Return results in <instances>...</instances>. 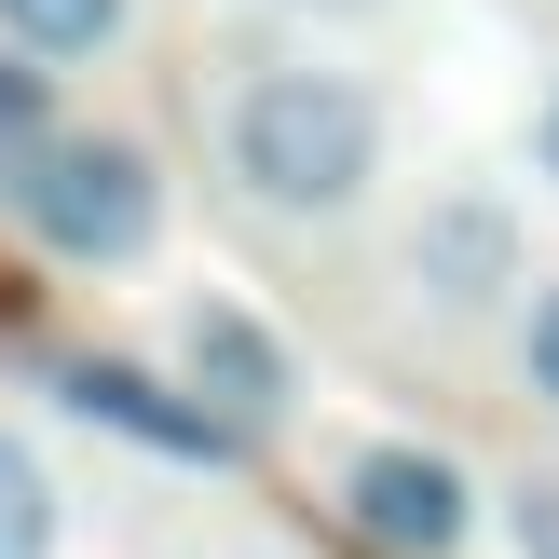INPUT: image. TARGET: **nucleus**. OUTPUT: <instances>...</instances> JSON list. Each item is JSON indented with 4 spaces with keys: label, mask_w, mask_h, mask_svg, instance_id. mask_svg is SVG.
Returning a JSON list of instances; mask_svg holds the SVG:
<instances>
[{
    "label": "nucleus",
    "mask_w": 559,
    "mask_h": 559,
    "mask_svg": "<svg viewBox=\"0 0 559 559\" xmlns=\"http://www.w3.org/2000/svg\"><path fill=\"white\" fill-rule=\"evenodd\" d=\"M382 164H396V109L328 55H246L218 82V178L260 218L328 233V218H355L382 191Z\"/></svg>",
    "instance_id": "obj_1"
},
{
    "label": "nucleus",
    "mask_w": 559,
    "mask_h": 559,
    "mask_svg": "<svg viewBox=\"0 0 559 559\" xmlns=\"http://www.w3.org/2000/svg\"><path fill=\"white\" fill-rule=\"evenodd\" d=\"M0 205H14V233L41 246V260L136 273V260H164L178 191H164V151H151V136H123V123H55V136H27V151L0 164Z\"/></svg>",
    "instance_id": "obj_2"
},
{
    "label": "nucleus",
    "mask_w": 559,
    "mask_h": 559,
    "mask_svg": "<svg viewBox=\"0 0 559 559\" xmlns=\"http://www.w3.org/2000/svg\"><path fill=\"white\" fill-rule=\"evenodd\" d=\"M164 382H178L218 437H287L300 424V342L246 287H178L164 300Z\"/></svg>",
    "instance_id": "obj_3"
},
{
    "label": "nucleus",
    "mask_w": 559,
    "mask_h": 559,
    "mask_svg": "<svg viewBox=\"0 0 559 559\" xmlns=\"http://www.w3.org/2000/svg\"><path fill=\"white\" fill-rule=\"evenodd\" d=\"M342 533L369 559H478L491 506L437 437H355L342 451Z\"/></svg>",
    "instance_id": "obj_4"
},
{
    "label": "nucleus",
    "mask_w": 559,
    "mask_h": 559,
    "mask_svg": "<svg viewBox=\"0 0 559 559\" xmlns=\"http://www.w3.org/2000/svg\"><path fill=\"white\" fill-rule=\"evenodd\" d=\"M396 273H409V300H424L437 328H478V314H506V300H533V233H519V205L491 178H451V191H424Z\"/></svg>",
    "instance_id": "obj_5"
},
{
    "label": "nucleus",
    "mask_w": 559,
    "mask_h": 559,
    "mask_svg": "<svg viewBox=\"0 0 559 559\" xmlns=\"http://www.w3.org/2000/svg\"><path fill=\"white\" fill-rule=\"evenodd\" d=\"M41 396H69L82 424H109V437H151L164 464H233L246 451V437H218L164 369H123V355H41Z\"/></svg>",
    "instance_id": "obj_6"
},
{
    "label": "nucleus",
    "mask_w": 559,
    "mask_h": 559,
    "mask_svg": "<svg viewBox=\"0 0 559 559\" xmlns=\"http://www.w3.org/2000/svg\"><path fill=\"white\" fill-rule=\"evenodd\" d=\"M123 27L136 0H0V55H27V69H96Z\"/></svg>",
    "instance_id": "obj_7"
},
{
    "label": "nucleus",
    "mask_w": 559,
    "mask_h": 559,
    "mask_svg": "<svg viewBox=\"0 0 559 559\" xmlns=\"http://www.w3.org/2000/svg\"><path fill=\"white\" fill-rule=\"evenodd\" d=\"M55 546H69V491H55L41 437L0 424V559H55Z\"/></svg>",
    "instance_id": "obj_8"
},
{
    "label": "nucleus",
    "mask_w": 559,
    "mask_h": 559,
    "mask_svg": "<svg viewBox=\"0 0 559 559\" xmlns=\"http://www.w3.org/2000/svg\"><path fill=\"white\" fill-rule=\"evenodd\" d=\"M519 382H533V409H559V273H533V300H519Z\"/></svg>",
    "instance_id": "obj_9"
},
{
    "label": "nucleus",
    "mask_w": 559,
    "mask_h": 559,
    "mask_svg": "<svg viewBox=\"0 0 559 559\" xmlns=\"http://www.w3.org/2000/svg\"><path fill=\"white\" fill-rule=\"evenodd\" d=\"M506 533H519V559H559V478L506 491Z\"/></svg>",
    "instance_id": "obj_10"
},
{
    "label": "nucleus",
    "mask_w": 559,
    "mask_h": 559,
    "mask_svg": "<svg viewBox=\"0 0 559 559\" xmlns=\"http://www.w3.org/2000/svg\"><path fill=\"white\" fill-rule=\"evenodd\" d=\"M273 14H287V27H382L396 0H273Z\"/></svg>",
    "instance_id": "obj_11"
},
{
    "label": "nucleus",
    "mask_w": 559,
    "mask_h": 559,
    "mask_svg": "<svg viewBox=\"0 0 559 559\" xmlns=\"http://www.w3.org/2000/svg\"><path fill=\"white\" fill-rule=\"evenodd\" d=\"M533 178L559 191V82H546V109H533Z\"/></svg>",
    "instance_id": "obj_12"
}]
</instances>
